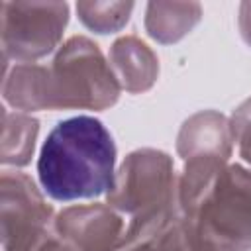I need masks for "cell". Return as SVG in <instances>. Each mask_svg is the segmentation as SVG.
I'll return each instance as SVG.
<instances>
[{"instance_id":"obj_15","label":"cell","mask_w":251,"mask_h":251,"mask_svg":"<svg viewBox=\"0 0 251 251\" xmlns=\"http://www.w3.org/2000/svg\"><path fill=\"white\" fill-rule=\"evenodd\" d=\"M237 25L243 41L251 47V0H245L239 4L237 10Z\"/></svg>"},{"instance_id":"obj_12","label":"cell","mask_w":251,"mask_h":251,"mask_svg":"<svg viewBox=\"0 0 251 251\" xmlns=\"http://www.w3.org/2000/svg\"><path fill=\"white\" fill-rule=\"evenodd\" d=\"M137 251H216L182 216L176 212L153 229L139 243L127 247ZM126 251V249H124Z\"/></svg>"},{"instance_id":"obj_5","label":"cell","mask_w":251,"mask_h":251,"mask_svg":"<svg viewBox=\"0 0 251 251\" xmlns=\"http://www.w3.org/2000/svg\"><path fill=\"white\" fill-rule=\"evenodd\" d=\"M0 22L4 63H35L61 43L69 24V4L2 2Z\"/></svg>"},{"instance_id":"obj_11","label":"cell","mask_w":251,"mask_h":251,"mask_svg":"<svg viewBox=\"0 0 251 251\" xmlns=\"http://www.w3.org/2000/svg\"><path fill=\"white\" fill-rule=\"evenodd\" d=\"M39 122L25 112L2 110V149L0 161L10 167H25L35 151Z\"/></svg>"},{"instance_id":"obj_8","label":"cell","mask_w":251,"mask_h":251,"mask_svg":"<svg viewBox=\"0 0 251 251\" xmlns=\"http://www.w3.org/2000/svg\"><path fill=\"white\" fill-rule=\"evenodd\" d=\"M233 149V133L229 118L216 110L192 114L180 126L176 135V153L182 161L206 157L229 161Z\"/></svg>"},{"instance_id":"obj_13","label":"cell","mask_w":251,"mask_h":251,"mask_svg":"<svg viewBox=\"0 0 251 251\" xmlns=\"http://www.w3.org/2000/svg\"><path fill=\"white\" fill-rule=\"evenodd\" d=\"M78 20L96 33L120 31L131 18L133 2H76Z\"/></svg>"},{"instance_id":"obj_17","label":"cell","mask_w":251,"mask_h":251,"mask_svg":"<svg viewBox=\"0 0 251 251\" xmlns=\"http://www.w3.org/2000/svg\"><path fill=\"white\" fill-rule=\"evenodd\" d=\"M126 251H137V249H126Z\"/></svg>"},{"instance_id":"obj_3","label":"cell","mask_w":251,"mask_h":251,"mask_svg":"<svg viewBox=\"0 0 251 251\" xmlns=\"http://www.w3.org/2000/svg\"><path fill=\"white\" fill-rule=\"evenodd\" d=\"M37 178L59 202L108 194L116 180V145L106 126L92 116L59 122L41 145Z\"/></svg>"},{"instance_id":"obj_6","label":"cell","mask_w":251,"mask_h":251,"mask_svg":"<svg viewBox=\"0 0 251 251\" xmlns=\"http://www.w3.org/2000/svg\"><path fill=\"white\" fill-rule=\"evenodd\" d=\"M55 233V214L33 178L4 173L0 178V235L4 251H33Z\"/></svg>"},{"instance_id":"obj_10","label":"cell","mask_w":251,"mask_h":251,"mask_svg":"<svg viewBox=\"0 0 251 251\" xmlns=\"http://www.w3.org/2000/svg\"><path fill=\"white\" fill-rule=\"evenodd\" d=\"M202 18L198 2H149L145 8V31L151 39L171 45L188 35Z\"/></svg>"},{"instance_id":"obj_9","label":"cell","mask_w":251,"mask_h":251,"mask_svg":"<svg viewBox=\"0 0 251 251\" xmlns=\"http://www.w3.org/2000/svg\"><path fill=\"white\" fill-rule=\"evenodd\" d=\"M110 67L122 90L141 94L153 88L159 76V59L153 49L135 35L118 37L108 55Z\"/></svg>"},{"instance_id":"obj_4","label":"cell","mask_w":251,"mask_h":251,"mask_svg":"<svg viewBox=\"0 0 251 251\" xmlns=\"http://www.w3.org/2000/svg\"><path fill=\"white\" fill-rule=\"evenodd\" d=\"M176 194L178 176L173 159L165 151L143 147L122 161L114 186L106 194V204L129 216L122 251L139 243L178 212Z\"/></svg>"},{"instance_id":"obj_14","label":"cell","mask_w":251,"mask_h":251,"mask_svg":"<svg viewBox=\"0 0 251 251\" xmlns=\"http://www.w3.org/2000/svg\"><path fill=\"white\" fill-rule=\"evenodd\" d=\"M233 141L237 143L239 155L251 165V98L243 100L229 118Z\"/></svg>"},{"instance_id":"obj_7","label":"cell","mask_w":251,"mask_h":251,"mask_svg":"<svg viewBox=\"0 0 251 251\" xmlns=\"http://www.w3.org/2000/svg\"><path fill=\"white\" fill-rule=\"evenodd\" d=\"M126 222L110 204H78L55 216L57 235L75 251H122Z\"/></svg>"},{"instance_id":"obj_16","label":"cell","mask_w":251,"mask_h":251,"mask_svg":"<svg viewBox=\"0 0 251 251\" xmlns=\"http://www.w3.org/2000/svg\"><path fill=\"white\" fill-rule=\"evenodd\" d=\"M33 251H75L69 243H65L59 235H57V231L53 233V235H49L41 245H37Z\"/></svg>"},{"instance_id":"obj_1","label":"cell","mask_w":251,"mask_h":251,"mask_svg":"<svg viewBox=\"0 0 251 251\" xmlns=\"http://www.w3.org/2000/svg\"><path fill=\"white\" fill-rule=\"evenodd\" d=\"M120 84L100 47L84 37H69L49 67L4 65L2 96L16 112L106 110L120 98Z\"/></svg>"},{"instance_id":"obj_2","label":"cell","mask_w":251,"mask_h":251,"mask_svg":"<svg viewBox=\"0 0 251 251\" xmlns=\"http://www.w3.org/2000/svg\"><path fill=\"white\" fill-rule=\"evenodd\" d=\"M180 216L216 251H251V171L222 159L184 161Z\"/></svg>"}]
</instances>
